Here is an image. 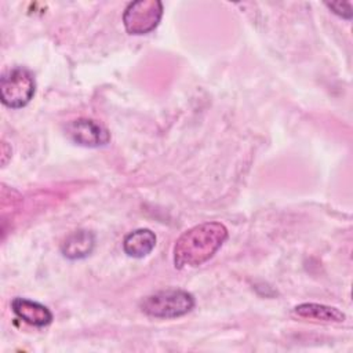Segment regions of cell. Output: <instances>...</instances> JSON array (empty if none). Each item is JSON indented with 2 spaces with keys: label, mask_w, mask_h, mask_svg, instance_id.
Listing matches in <instances>:
<instances>
[{
  "label": "cell",
  "mask_w": 353,
  "mask_h": 353,
  "mask_svg": "<svg viewBox=\"0 0 353 353\" xmlns=\"http://www.w3.org/2000/svg\"><path fill=\"white\" fill-rule=\"evenodd\" d=\"M228 239V229L221 222H203L183 232L174 245L176 269L196 268L211 259Z\"/></svg>",
  "instance_id": "obj_1"
},
{
  "label": "cell",
  "mask_w": 353,
  "mask_h": 353,
  "mask_svg": "<svg viewBox=\"0 0 353 353\" xmlns=\"http://www.w3.org/2000/svg\"><path fill=\"white\" fill-rule=\"evenodd\" d=\"M194 307V298L190 292L178 288H168L154 292L139 302V309L156 319H175L189 313Z\"/></svg>",
  "instance_id": "obj_2"
},
{
  "label": "cell",
  "mask_w": 353,
  "mask_h": 353,
  "mask_svg": "<svg viewBox=\"0 0 353 353\" xmlns=\"http://www.w3.org/2000/svg\"><path fill=\"white\" fill-rule=\"evenodd\" d=\"M94 247L95 236L91 232L76 230L63 240L61 251L68 259H83L92 252Z\"/></svg>",
  "instance_id": "obj_7"
},
{
  "label": "cell",
  "mask_w": 353,
  "mask_h": 353,
  "mask_svg": "<svg viewBox=\"0 0 353 353\" xmlns=\"http://www.w3.org/2000/svg\"><path fill=\"white\" fill-rule=\"evenodd\" d=\"M294 313L303 319H313L325 323H342L345 314L332 306L321 303H301L294 307Z\"/></svg>",
  "instance_id": "obj_9"
},
{
  "label": "cell",
  "mask_w": 353,
  "mask_h": 353,
  "mask_svg": "<svg viewBox=\"0 0 353 353\" xmlns=\"http://www.w3.org/2000/svg\"><path fill=\"white\" fill-rule=\"evenodd\" d=\"M161 17V1L138 0L127 4L123 14V23L130 34H146L159 25Z\"/></svg>",
  "instance_id": "obj_4"
},
{
  "label": "cell",
  "mask_w": 353,
  "mask_h": 353,
  "mask_svg": "<svg viewBox=\"0 0 353 353\" xmlns=\"http://www.w3.org/2000/svg\"><path fill=\"white\" fill-rule=\"evenodd\" d=\"M11 307L22 321L33 327H46L52 321V313L50 309L34 301L26 298H14Z\"/></svg>",
  "instance_id": "obj_6"
},
{
  "label": "cell",
  "mask_w": 353,
  "mask_h": 353,
  "mask_svg": "<svg viewBox=\"0 0 353 353\" xmlns=\"http://www.w3.org/2000/svg\"><path fill=\"white\" fill-rule=\"evenodd\" d=\"M325 6L330 10H332L334 14H336V15L345 18V19L352 18V6L347 1H345V3H342V1H339V3H325Z\"/></svg>",
  "instance_id": "obj_10"
},
{
  "label": "cell",
  "mask_w": 353,
  "mask_h": 353,
  "mask_svg": "<svg viewBox=\"0 0 353 353\" xmlns=\"http://www.w3.org/2000/svg\"><path fill=\"white\" fill-rule=\"evenodd\" d=\"M156 245V234L150 229H137L128 233L123 241V250L128 256L143 258Z\"/></svg>",
  "instance_id": "obj_8"
},
{
  "label": "cell",
  "mask_w": 353,
  "mask_h": 353,
  "mask_svg": "<svg viewBox=\"0 0 353 353\" xmlns=\"http://www.w3.org/2000/svg\"><path fill=\"white\" fill-rule=\"evenodd\" d=\"M65 134L72 142L85 148L105 146L110 141L108 130L91 119H77L68 123Z\"/></svg>",
  "instance_id": "obj_5"
},
{
  "label": "cell",
  "mask_w": 353,
  "mask_h": 353,
  "mask_svg": "<svg viewBox=\"0 0 353 353\" xmlns=\"http://www.w3.org/2000/svg\"><path fill=\"white\" fill-rule=\"evenodd\" d=\"M36 83L33 73L22 66L6 72L0 81V98L3 105L11 109L26 106L33 98Z\"/></svg>",
  "instance_id": "obj_3"
}]
</instances>
